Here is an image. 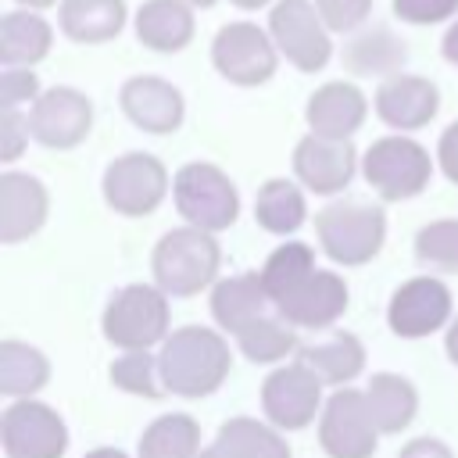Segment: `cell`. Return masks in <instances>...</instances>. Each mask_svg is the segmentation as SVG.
Instances as JSON below:
<instances>
[{
  "label": "cell",
  "instance_id": "obj_14",
  "mask_svg": "<svg viewBox=\"0 0 458 458\" xmlns=\"http://www.w3.org/2000/svg\"><path fill=\"white\" fill-rule=\"evenodd\" d=\"M447 318H451V290L437 276H415L401 283L386 308L390 329L404 340L429 336L440 326H447Z\"/></svg>",
  "mask_w": 458,
  "mask_h": 458
},
{
  "label": "cell",
  "instance_id": "obj_19",
  "mask_svg": "<svg viewBox=\"0 0 458 458\" xmlns=\"http://www.w3.org/2000/svg\"><path fill=\"white\" fill-rule=\"evenodd\" d=\"M365 111H369V104H365V93L358 86H351V82H326V86H318L308 97L304 118H308L315 136L351 140V132L361 129Z\"/></svg>",
  "mask_w": 458,
  "mask_h": 458
},
{
  "label": "cell",
  "instance_id": "obj_24",
  "mask_svg": "<svg viewBox=\"0 0 458 458\" xmlns=\"http://www.w3.org/2000/svg\"><path fill=\"white\" fill-rule=\"evenodd\" d=\"M125 25V0H61V32L75 43H107Z\"/></svg>",
  "mask_w": 458,
  "mask_h": 458
},
{
  "label": "cell",
  "instance_id": "obj_6",
  "mask_svg": "<svg viewBox=\"0 0 458 458\" xmlns=\"http://www.w3.org/2000/svg\"><path fill=\"white\" fill-rule=\"evenodd\" d=\"M361 172L383 200H408L429 186L433 161L422 143L408 136H383L365 150Z\"/></svg>",
  "mask_w": 458,
  "mask_h": 458
},
{
  "label": "cell",
  "instance_id": "obj_46",
  "mask_svg": "<svg viewBox=\"0 0 458 458\" xmlns=\"http://www.w3.org/2000/svg\"><path fill=\"white\" fill-rule=\"evenodd\" d=\"M197 458H225V454H222V451H218V447H204V451H200V454H197Z\"/></svg>",
  "mask_w": 458,
  "mask_h": 458
},
{
  "label": "cell",
  "instance_id": "obj_44",
  "mask_svg": "<svg viewBox=\"0 0 458 458\" xmlns=\"http://www.w3.org/2000/svg\"><path fill=\"white\" fill-rule=\"evenodd\" d=\"M82 458H129L125 451H118V447H93L89 454H82Z\"/></svg>",
  "mask_w": 458,
  "mask_h": 458
},
{
  "label": "cell",
  "instance_id": "obj_4",
  "mask_svg": "<svg viewBox=\"0 0 458 458\" xmlns=\"http://www.w3.org/2000/svg\"><path fill=\"white\" fill-rule=\"evenodd\" d=\"M104 340L122 347V351H147L157 340H168V293L161 286L132 283L118 290L100 318Z\"/></svg>",
  "mask_w": 458,
  "mask_h": 458
},
{
  "label": "cell",
  "instance_id": "obj_31",
  "mask_svg": "<svg viewBox=\"0 0 458 458\" xmlns=\"http://www.w3.org/2000/svg\"><path fill=\"white\" fill-rule=\"evenodd\" d=\"M308 208H304V193L290 182V179H268L261 190H258V200H254V218L261 229L276 233V236H286L293 229H301Z\"/></svg>",
  "mask_w": 458,
  "mask_h": 458
},
{
  "label": "cell",
  "instance_id": "obj_23",
  "mask_svg": "<svg viewBox=\"0 0 458 458\" xmlns=\"http://www.w3.org/2000/svg\"><path fill=\"white\" fill-rule=\"evenodd\" d=\"M50 25L32 11H7L0 18V61L4 68H29L50 54Z\"/></svg>",
  "mask_w": 458,
  "mask_h": 458
},
{
  "label": "cell",
  "instance_id": "obj_16",
  "mask_svg": "<svg viewBox=\"0 0 458 458\" xmlns=\"http://www.w3.org/2000/svg\"><path fill=\"white\" fill-rule=\"evenodd\" d=\"M122 100V111L125 118L143 129V132H175L182 125V114H186V104H182V93L157 79V75H136L122 86L118 93Z\"/></svg>",
  "mask_w": 458,
  "mask_h": 458
},
{
  "label": "cell",
  "instance_id": "obj_30",
  "mask_svg": "<svg viewBox=\"0 0 458 458\" xmlns=\"http://www.w3.org/2000/svg\"><path fill=\"white\" fill-rule=\"evenodd\" d=\"M50 379V361L43 351L21 344V340H4L0 344V390L11 397H29Z\"/></svg>",
  "mask_w": 458,
  "mask_h": 458
},
{
  "label": "cell",
  "instance_id": "obj_3",
  "mask_svg": "<svg viewBox=\"0 0 458 458\" xmlns=\"http://www.w3.org/2000/svg\"><path fill=\"white\" fill-rule=\"evenodd\" d=\"M172 197H175L179 215L193 229H204V233L229 229L240 215V193L233 179L208 161L182 165L172 179Z\"/></svg>",
  "mask_w": 458,
  "mask_h": 458
},
{
  "label": "cell",
  "instance_id": "obj_7",
  "mask_svg": "<svg viewBox=\"0 0 458 458\" xmlns=\"http://www.w3.org/2000/svg\"><path fill=\"white\" fill-rule=\"evenodd\" d=\"M379 426L369 411L365 390L340 386L318 415V444L329 458H372Z\"/></svg>",
  "mask_w": 458,
  "mask_h": 458
},
{
  "label": "cell",
  "instance_id": "obj_32",
  "mask_svg": "<svg viewBox=\"0 0 458 458\" xmlns=\"http://www.w3.org/2000/svg\"><path fill=\"white\" fill-rule=\"evenodd\" d=\"M315 272V250L308 247V243H279L272 254H268V261L261 265V283H265V293H268V301L272 304H279L290 290H297L308 276Z\"/></svg>",
  "mask_w": 458,
  "mask_h": 458
},
{
  "label": "cell",
  "instance_id": "obj_17",
  "mask_svg": "<svg viewBox=\"0 0 458 458\" xmlns=\"http://www.w3.org/2000/svg\"><path fill=\"white\" fill-rule=\"evenodd\" d=\"M354 147L347 140H326L308 132L293 147V172L311 193H336L354 175Z\"/></svg>",
  "mask_w": 458,
  "mask_h": 458
},
{
  "label": "cell",
  "instance_id": "obj_36",
  "mask_svg": "<svg viewBox=\"0 0 458 458\" xmlns=\"http://www.w3.org/2000/svg\"><path fill=\"white\" fill-rule=\"evenodd\" d=\"M369 7H372V0H315L318 18L333 32H351L354 25H361L369 18Z\"/></svg>",
  "mask_w": 458,
  "mask_h": 458
},
{
  "label": "cell",
  "instance_id": "obj_22",
  "mask_svg": "<svg viewBox=\"0 0 458 458\" xmlns=\"http://www.w3.org/2000/svg\"><path fill=\"white\" fill-rule=\"evenodd\" d=\"M136 36L143 47L175 54L193 39V11L186 0H147L136 11Z\"/></svg>",
  "mask_w": 458,
  "mask_h": 458
},
{
  "label": "cell",
  "instance_id": "obj_8",
  "mask_svg": "<svg viewBox=\"0 0 458 458\" xmlns=\"http://www.w3.org/2000/svg\"><path fill=\"white\" fill-rule=\"evenodd\" d=\"M100 186H104L107 208H114L118 215L140 218V215H150L165 200V193H168V172H165V165L154 154L132 150V154L114 157L104 168V182Z\"/></svg>",
  "mask_w": 458,
  "mask_h": 458
},
{
  "label": "cell",
  "instance_id": "obj_15",
  "mask_svg": "<svg viewBox=\"0 0 458 458\" xmlns=\"http://www.w3.org/2000/svg\"><path fill=\"white\" fill-rule=\"evenodd\" d=\"M276 311L290 322V326H304V329H326L333 326L344 311H347V283L336 272L315 268L297 290H290Z\"/></svg>",
  "mask_w": 458,
  "mask_h": 458
},
{
  "label": "cell",
  "instance_id": "obj_43",
  "mask_svg": "<svg viewBox=\"0 0 458 458\" xmlns=\"http://www.w3.org/2000/svg\"><path fill=\"white\" fill-rule=\"evenodd\" d=\"M444 344H447V358L458 365V315L451 318V326H447V340H444Z\"/></svg>",
  "mask_w": 458,
  "mask_h": 458
},
{
  "label": "cell",
  "instance_id": "obj_11",
  "mask_svg": "<svg viewBox=\"0 0 458 458\" xmlns=\"http://www.w3.org/2000/svg\"><path fill=\"white\" fill-rule=\"evenodd\" d=\"M7 458H61L68 451V426L43 401H14L0 419Z\"/></svg>",
  "mask_w": 458,
  "mask_h": 458
},
{
  "label": "cell",
  "instance_id": "obj_37",
  "mask_svg": "<svg viewBox=\"0 0 458 458\" xmlns=\"http://www.w3.org/2000/svg\"><path fill=\"white\" fill-rule=\"evenodd\" d=\"M25 100H39V79L29 68H4L0 75V107L4 111H18V104Z\"/></svg>",
  "mask_w": 458,
  "mask_h": 458
},
{
  "label": "cell",
  "instance_id": "obj_21",
  "mask_svg": "<svg viewBox=\"0 0 458 458\" xmlns=\"http://www.w3.org/2000/svg\"><path fill=\"white\" fill-rule=\"evenodd\" d=\"M268 293H265V283L258 272H240V276H229L222 279L215 290H211V315L222 329H229L233 336L240 329H247L254 318L268 315Z\"/></svg>",
  "mask_w": 458,
  "mask_h": 458
},
{
  "label": "cell",
  "instance_id": "obj_1",
  "mask_svg": "<svg viewBox=\"0 0 458 458\" xmlns=\"http://www.w3.org/2000/svg\"><path fill=\"white\" fill-rule=\"evenodd\" d=\"M229 344L222 333L204 326H182L175 329L157 354L161 383L165 390L179 397H204L215 394L229 376Z\"/></svg>",
  "mask_w": 458,
  "mask_h": 458
},
{
  "label": "cell",
  "instance_id": "obj_25",
  "mask_svg": "<svg viewBox=\"0 0 458 458\" xmlns=\"http://www.w3.org/2000/svg\"><path fill=\"white\" fill-rule=\"evenodd\" d=\"M301 361L322 379V383H333V386H344L351 383L361 369H365V347L354 333H344L336 329L333 336L311 344L301 351Z\"/></svg>",
  "mask_w": 458,
  "mask_h": 458
},
{
  "label": "cell",
  "instance_id": "obj_9",
  "mask_svg": "<svg viewBox=\"0 0 458 458\" xmlns=\"http://www.w3.org/2000/svg\"><path fill=\"white\" fill-rule=\"evenodd\" d=\"M268 36L301 72H318L333 54L329 29L311 0H279L268 14Z\"/></svg>",
  "mask_w": 458,
  "mask_h": 458
},
{
  "label": "cell",
  "instance_id": "obj_28",
  "mask_svg": "<svg viewBox=\"0 0 458 458\" xmlns=\"http://www.w3.org/2000/svg\"><path fill=\"white\" fill-rule=\"evenodd\" d=\"M140 458H197L200 454V426L186 411L157 415L136 447Z\"/></svg>",
  "mask_w": 458,
  "mask_h": 458
},
{
  "label": "cell",
  "instance_id": "obj_48",
  "mask_svg": "<svg viewBox=\"0 0 458 458\" xmlns=\"http://www.w3.org/2000/svg\"><path fill=\"white\" fill-rule=\"evenodd\" d=\"M186 4H190V7H211L215 0H186Z\"/></svg>",
  "mask_w": 458,
  "mask_h": 458
},
{
  "label": "cell",
  "instance_id": "obj_45",
  "mask_svg": "<svg viewBox=\"0 0 458 458\" xmlns=\"http://www.w3.org/2000/svg\"><path fill=\"white\" fill-rule=\"evenodd\" d=\"M236 7H243V11H254V7H265L268 0H233Z\"/></svg>",
  "mask_w": 458,
  "mask_h": 458
},
{
  "label": "cell",
  "instance_id": "obj_47",
  "mask_svg": "<svg viewBox=\"0 0 458 458\" xmlns=\"http://www.w3.org/2000/svg\"><path fill=\"white\" fill-rule=\"evenodd\" d=\"M18 4H25V7H50L54 0H18Z\"/></svg>",
  "mask_w": 458,
  "mask_h": 458
},
{
  "label": "cell",
  "instance_id": "obj_20",
  "mask_svg": "<svg viewBox=\"0 0 458 458\" xmlns=\"http://www.w3.org/2000/svg\"><path fill=\"white\" fill-rule=\"evenodd\" d=\"M47 222V190L36 175H0V243H18Z\"/></svg>",
  "mask_w": 458,
  "mask_h": 458
},
{
  "label": "cell",
  "instance_id": "obj_27",
  "mask_svg": "<svg viewBox=\"0 0 458 458\" xmlns=\"http://www.w3.org/2000/svg\"><path fill=\"white\" fill-rule=\"evenodd\" d=\"M365 397H369V411H372L379 433H401L415 419V408H419L415 386L397 372H376L369 379Z\"/></svg>",
  "mask_w": 458,
  "mask_h": 458
},
{
  "label": "cell",
  "instance_id": "obj_26",
  "mask_svg": "<svg viewBox=\"0 0 458 458\" xmlns=\"http://www.w3.org/2000/svg\"><path fill=\"white\" fill-rule=\"evenodd\" d=\"M215 447L225 458H290V444L279 437V429L250 415H236L222 422Z\"/></svg>",
  "mask_w": 458,
  "mask_h": 458
},
{
  "label": "cell",
  "instance_id": "obj_18",
  "mask_svg": "<svg viewBox=\"0 0 458 458\" xmlns=\"http://www.w3.org/2000/svg\"><path fill=\"white\" fill-rule=\"evenodd\" d=\"M440 107V93L422 75H390L376 89V114L390 129H422L433 122Z\"/></svg>",
  "mask_w": 458,
  "mask_h": 458
},
{
  "label": "cell",
  "instance_id": "obj_5",
  "mask_svg": "<svg viewBox=\"0 0 458 458\" xmlns=\"http://www.w3.org/2000/svg\"><path fill=\"white\" fill-rule=\"evenodd\" d=\"M315 233H318L322 250L336 265H365L379 254L386 240V218L379 208L344 200L315 215Z\"/></svg>",
  "mask_w": 458,
  "mask_h": 458
},
{
  "label": "cell",
  "instance_id": "obj_40",
  "mask_svg": "<svg viewBox=\"0 0 458 458\" xmlns=\"http://www.w3.org/2000/svg\"><path fill=\"white\" fill-rule=\"evenodd\" d=\"M437 157H440V168L451 182H458V122H451L440 136V147H437Z\"/></svg>",
  "mask_w": 458,
  "mask_h": 458
},
{
  "label": "cell",
  "instance_id": "obj_41",
  "mask_svg": "<svg viewBox=\"0 0 458 458\" xmlns=\"http://www.w3.org/2000/svg\"><path fill=\"white\" fill-rule=\"evenodd\" d=\"M397 458H454V454H451V447H447L444 440H437V437H415V440H408V444L397 451Z\"/></svg>",
  "mask_w": 458,
  "mask_h": 458
},
{
  "label": "cell",
  "instance_id": "obj_13",
  "mask_svg": "<svg viewBox=\"0 0 458 458\" xmlns=\"http://www.w3.org/2000/svg\"><path fill=\"white\" fill-rule=\"evenodd\" d=\"M89 125H93V104L86 93L72 86H54L39 93V100L29 111V132L43 147H57V150L82 143L89 136Z\"/></svg>",
  "mask_w": 458,
  "mask_h": 458
},
{
  "label": "cell",
  "instance_id": "obj_34",
  "mask_svg": "<svg viewBox=\"0 0 458 458\" xmlns=\"http://www.w3.org/2000/svg\"><path fill=\"white\" fill-rule=\"evenodd\" d=\"M111 383L125 394H136V397H161L168 394L165 383H161V369H157V358H150L147 351H125L122 358L111 361L107 369Z\"/></svg>",
  "mask_w": 458,
  "mask_h": 458
},
{
  "label": "cell",
  "instance_id": "obj_10",
  "mask_svg": "<svg viewBox=\"0 0 458 458\" xmlns=\"http://www.w3.org/2000/svg\"><path fill=\"white\" fill-rule=\"evenodd\" d=\"M211 61L222 79L236 86H258L276 72V43L254 21H229L215 32Z\"/></svg>",
  "mask_w": 458,
  "mask_h": 458
},
{
  "label": "cell",
  "instance_id": "obj_29",
  "mask_svg": "<svg viewBox=\"0 0 458 458\" xmlns=\"http://www.w3.org/2000/svg\"><path fill=\"white\" fill-rule=\"evenodd\" d=\"M404 57H408L404 43L386 29L361 32L344 47V64L354 75H390V72L401 75L397 68L404 64Z\"/></svg>",
  "mask_w": 458,
  "mask_h": 458
},
{
  "label": "cell",
  "instance_id": "obj_35",
  "mask_svg": "<svg viewBox=\"0 0 458 458\" xmlns=\"http://www.w3.org/2000/svg\"><path fill=\"white\" fill-rule=\"evenodd\" d=\"M415 258L437 272H458V218H437L415 233Z\"/></svg>",
  "mask_w": 458,
  "mask_h": 458
},
{
  "label": "cell",
  "instance_id": "obj_38",
  "mask_svg": "<svg viewBox=\"0 0 458 458\" xmlns=\"http://www.w3.org/2000/svg\"><path fill=\"white\" fill-rule=\"evenodd\" d=\"M458 11V0H394V14L411 25H433Z\"/></svg>",
  "mask_w": 458,
  "mask_h": 458
},
{
  "label": "cell",
  "instance_id": "obj_33",
  "mask_svg": "<svg viewBox=\"0 0 458 458\" xmlns=\"http://www.w3.org/2000/svg\"><path fill=\"white\" fill-rule=\"evenodd\" d=\"M236 344H240V351L254 365H268V361L286 358L297 347V336H293V326L276 311V315H261L247 329H240L236 333Z\"/></svg>",
  "mask_w": 458,
  "mask_h": 458
},
{
  "label": "cell",
  "instance_id": "obj_42",
  "mask_svg": "<svg viewBox=\"0 0 458 458\" xmlns=\"http://www.w3.org/2000/svg\"><path fill=\"white\" fill-rule=\"evenodd\" d=\"M440 50H444V57H447L451 64H458V21H454V25L447 29V36H444Z\"/></svg>",
  "mask_w": 458,
  "mask_h": 458
},
{
  "label": "cell",
  "instance_id": "obj_39",
  "mask_svg": "<svg viewBox=\"0 0 458 458\" xmlns=\"http://www.w3.org/2000/svg\"><path fill=\"white\" fill-rule=\"evenodd\" d=\"M25 140H29V118H21L18 111H0V157L14 161Z\"/></svg>",
  "mask_w": 458,
  "mask_h": 458
},
{
  "label": "cell",
  "instance_id": "obj_12",
  "mask_svg": "<svg viewBox=\"0 0 458 458\" xmlns=\"http://www.w3.org/2000/svg\"><path fill=\"white\" fill-rule=\"evenodd\" d=\"M322 404V379L304 365L290 361L279 365L261 383V408L276 429H304Z\"/></svg>",
  "mask_w": 458,
  "mask_h": 458
},
{
  "label": "cell",
  "instance_id": "obj_2",
  "mask_svg": "<svg viewBox=\"0 0 458 458\" xmlns=\"http://www.w3.org/2000/svg\"><path fill=\"white\" fill-rule=\"evenodd\" d=\"M218 261H222V254H218V243L211 240V233L182 225L157 240L150 268H154V283L168 297H193L208 283H215Z\"/></svg>",
  "mask_w": 458,
  "mask_h": 458
}]
</instances>
